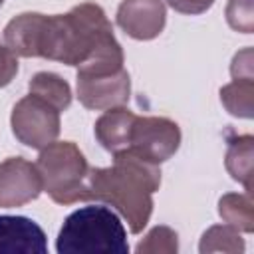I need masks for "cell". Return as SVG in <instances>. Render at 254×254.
I'll return each mask as SVG.
<instances>
[{
	"mask_svg": "<svg viewBox=\"0 0 254 254\" xmlns=\"http://www.w3.org/2000/svg\"><path fill=\"white\" fill-rule=\"evenodd\" d=\"M181 147V129L169 117L159 115H137L131 133L127 151L149 161L161 165L169 161Z\"/></svg>",
	"mask_w": 254,
	"mask_h": 254,
	"instance_id": "6",
	"label": "cell"
},
{
	"mask_svg": "<svg viewBox=\"0 0 254 254\" xmlns=\"http://www.w3.org/2000/svg\"><path fill=\"white\" fill-rule=\"evenodd\" d=\"M56 250L60 254H127V230L107 204L81 206L64 220Z\"/></svg>",
	"mask_w": 254,
	"mask_h": 254,
	"instance_id": "3",
	"label": "cell"
},
{
	"mask_svg": "<svg viewBox=\"0 0 254 254\" xmlns=\"http://www.w3.org/2000/svg\"><path fill=\"white\" fill-rule=\"evenodd\" d=\"M161 187V169L129 151L113 155L111 167L91 169L89 200L113 206L133 234L143 232L153 214V192Z\"/></svg>",
	"mask_w": 254,
	"mask_h": 254,
	"instance_id": "2",
	"label": "cell"
},
{
	"mask_svg": "<svg viewBox=\"0 0 254 254\" xmlns=\"http://www.w3.org/2000/svg\"><path fill=\"white\" fill-rule=\"evenodd\" d=\"M46 232L28 216H0V254H46Z\"/></svg>",
	"mask_w": 254,
	"mask_h": 254,
	"instance_id": "10",
	"label": "cell"
},
{
	"mask_svg": "<svg viewBox=\"0 0 254 254\" xmlns=\"http://www.w3.org/2000/svg\"><path fill=\"white\" fill-rule=\"evenodd\" d=\"M42 192V179L36 163L24 157H8L0 163V208H18L36 200Z\"/></svg>",
	"mask_w": 254,
	"mask_h": 254,
	"instance_id": "8",
	"label": "cell"
},
{
	"mask_svg": "<svg viewBox=\"0 0 254 254\" xmlns=\"http://www.w3.org/2000/svg\"><path fill=\"white\" fill-rule=\"evenodd\" d=\"M252 99H254V79H232L220 87V101L224 109L242 119H252Z\"/></svg>",
	"mask_w": 254,
	"mask_h": 254,
	"instance_id": "15",
	"label": "cell"
},
{
	"mask_svg": "<svg viewBox=\"0 0 254 254\" xmlns=\"http://www.w3.org/2000/svg\"><path fill=\"white\" fill-rule=\"evenodd\" d=\"M36 58L75 65L77 69H107L125 64L113 26L105 10L95 2H81L65 14H44Z\"/></svg>",
	"mask_w": 254,
	"mask_h": 254,
	"instance_id": "1",
	"label": "cell"
},
{
	"mask_svg": "<svg viewBox=\"0 0 254 254\" xmlns=\"http://www.w3.org/2000/svg\"><path fill=\"white\" fill-rule=\"evenodd\" d=\"M177 250H179V236L169 226L151 228L135 248L137 254H175Z\"/></svg>",
	"mask_w": 254,
	"mask_h": 254,
	"instance_id": "17",
	"label": "cell"
},
{
	"mask_svg": "<svg viewBox=\"0 0 254 254\" xmlns=\"http://www.w3.org/2000/svg\"><path fill=\"white\" fill-rule=\"evenodd\" d=\"M36 169L42 179V190L58 204H75L89 200L91 167L73 141H54L40 149Z\"/></svg>",
	"mask_w": 254,
	"mask_h": 254,
	"instance_id": "4",
	"label": "cell"
},
{
	"mask_svg": "<svg viewBox=\"0 0 254 254\" xmlns=\"http://www.w3.org/2000/svg\"><path fill=\"white\" fill-rule=\"evenodd\" d=\"M77 99L85 109L105 111L129 103L131 79L123 67L107 71H77Z\"/></svg>",
	"mask_w": 254,
	"mask_h": 254,
	"instance_id": "7",
	"label": "cell"
},
{
	"mask_svg": "<svg viewBox=\"0 0 254 254\" xmlns=\"http://www.w3.org/2000/svg\"><path fill=\"white\" fill-rule=\"evenodd\" d=\"M198 250H200V254H208V252L238 254V252H244V240H242L238 228H234L226 222L214 224L202 234Z\"/></svg>",
	"mask_w": 254,
	"mask_h": 254,
	"instance_id": "16",
	"label": "cell"
},
{
	"mask_svg": "<svg viewBox=\"0 0 254 254\" xmlns=\"http://www.w3.org/2000/svg\"><path fill=\"white\" fill-rule=\"evenodd\" d=\"M135 117L137 115L131 109H127L125 105L105 109V113L95 121V127H93L95 139L111 155L127 151L129 133H131V125H133Z\"/></svg>",
	"mask_w": 254,
	"mask_h": 254,
	"instance_id": "11",
	"label": "cell"
},
{
	"mask_svg": "<svg viewBox=\"0 0 254 254\" xmlns=\"http://www.w3.org/2000/svg\"><path fill=\"white\" fill-rule=\"evenodd\" d=\"M230 75L232 79H254V67H252V48L240 50L230 64Z\"/></svg>",
	"mask_w": 254,
	"mask_h": 254,
	"instance_id": "19",
	"label": "cell"
},
{
	"mask_svg": "<svg viewBox=\"0 0 254 254\" xmlns=\"http://www.w3.org/2000/svg\"><path fill=\"white\" fill-rule=\"evenodd\" d=\"M10 125L14 137L22 145L40 151L58 139L60 111L46 99L28 93L14 105Z\"/></svg>",
	"mask_w": 254,
	"mask_h": 254,
	"instance_id": "5",
	"label": "cell"
},
{
	"mask_svg": "<svg viewBox=\"0 0 254 254\" xmlns=\"http://www.w3.org/2000/svg\"><path fill=\"white\" fill-rule=\"evenodd\" d=\"M30 93L46 99L48 103H52L60 113L65 111L71 105V87L69 83L60 77L54 71H38L30 83H28Z\"/></svg>",
	"mask_w": 254,
	"mask_h": 254,
	"instance_id": "14",
	"label": "cell"
},
{
	"mask_svg": "<svg viewBox=\"0 0 254 254\" xmlns=\"http://www.w3.org/2000/svg\"><path fill=\"white\" fill-rule=\"evenodd\" d=\"M2 4H4V0H0V6H2Z\"/></svg>",
	"mask_w": 254,
	"mask_h": 254,
	"instance_id": "22",
	"label": "cell"
},
{
	"mask_svg": "<svg viewBox=\"0 0 254 254\" xmlns=\"http://www.w3.org/2000/svg\"><path fill=\"white\" fill-rule=\"evenodd\" d=\"M218 214L220 218L238 228L240 232L252 234L254 232V204L252 192H226L218 200Z\"/></svg>",
	"mask_w": 254,
	"mask_h": 254,
	"instance_id": "13",
	"label": "cell"
},
{
	"mask_svg": "<svg viewBox=\"0 0 254 254\" xmlns=\"http://www.w3.org/2000/svg\"><path fill=\"white\" fill-rule=\"evenodd\" d=\"M226 22L236 32L252 34V30H254L252 0H228V4H226Z\"/></svg>",
	"mask_w": 254,
	"mask_h": 254,
	"instance_id": "18",
	"label": "cell"
},
{
	"mask_svg": "<svg viewBox=\"0 0 254 254\" xmlns=\"http://www.w3.org/2000/svg\"><path fill=\"white\" fill-rule=\"evenodd\" d=\"M175 12L179 14H187V16H198L202 12H206L214 0H165Z\"/></svg>",
	"mask_w": 254,
	"mask_h": 254,
	"instance_id": "21",
	"label": "cell"
},
{
	"mask_svg": "<svg viewBox=\"0 0 254 254\" xmlns=\"http://www.w3.org/2000/svg\"><path fill=\"white\" fill-rule=\"evenodd\" d=\"M252 157H254V137L236 135L228 139L224 165L228 175L238 181L246 192H252Z\"/></svg>",
	"mask_w": 254,
	"mask_h": 254,
	"instance_id": "12",
	"label": "cell"
},
{
	"mask_svg": "<svg viewBox=\"0 0 254 254\" xmlns=\"http://www.w3.org/2000/svg\"><path fill=\"white\" fill-rule=\"evenodd\" d=\"M18 73V58L16 54L0 44V87H6Z\"/></svg>",
	"mask_w": 254,
	"mask_h": 254,
	"instance_id": "20",
	"label": "cell"
},
{
	"mask_svg": "<svg viewBox=\"0 0 254 254\" xmlns=\"http://www.w3.org/2000/svg\"><path fill=\"white\" fill-rule=\"evenodd\" d=\"M117 26L133 40H155L167 24L163 0H123L117 8Z\"/></svg>",
	"mask_w": 254,
	"mask_h": 254,
	"instance_id": "9",
	"label": "cell"
}]
</instances>
